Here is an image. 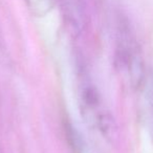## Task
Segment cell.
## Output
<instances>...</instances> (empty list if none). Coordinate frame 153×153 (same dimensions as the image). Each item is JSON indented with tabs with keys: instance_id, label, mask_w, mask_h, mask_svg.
<instances>
[{
	"instance_id": "3957f363",
	"label": "cell",
	"mask_w": 153,
	"mask_h": 153,
	"mask_svg": "<svg viewBox=\"0 0 153 153\" xmlns=\"http://www.w3.org/2000/svg\"><path fill=\"white\" fill-rule=\"evenodd\" d=\"M65 134L68 138L69 145L74 151L76 152H81L83 150V145H82V140L80 134L78 133V131L76 130V128H74L71 125L65 126Z\"/></svg>"
},
{
	"instance_id": "6da1fadb",
	"label": "cell",
	"mask_w": 153,
	"mask_h": 153,
	"mask_svg": "<svg viewBox=\"0 0 153 153\" xmlns=\"http://www.w3.org/2000/svg\"><path fill=\"white\" fill-rule=\"evenodd\" d=\"M79 103L82 117L90 127L99 130L106 138H115V120L103 104L98 88L86 76H83L79 86Z\"/></svg>"
},
{
	"instance_id": "5b68a950",
	"label": "cell",
	"mask_w": 153,
	"mask_h": 153,
	"mask_svg": "<svg viewBox=\"0 0 153 153\" xmlns=\"http://www.w3.org/2000/svg\"><path fill=\"white\" fill-rule=\"evenodd\" d=\"M0 44H1V35H0Z\"/></svg>"
},
{
	"instance_id": "277c9868",
	"label": "cell",
	"mask_w": 153,
	"mask_h": 153,
	"mask_svg": "<svg viewBox=\"0 0 153 153\" xmlns=\"http://www.w3.org/2000/svg\"><path fill=\"white\" fill-rule=\"evenodd\" d=\"M151 101H152V105H153V82H152V87H151Z\"/></svg>"
},
{
	"instance_id": "7a4b0ae2",
	"label": "cell",
	"mask_w": 153,
	"mask_h": 153,
	"mask_svg": "<svg viewBox=\"0 0 153 153\" xmlns=\"http://www.w3.org/2000/svg\"><path fill=\"white\" fill-rule=\"evenodd\" d=\"M114 63L117 69L128 76L132 87H140L145 79L144 61L131 30L124 21L117 27Z\"/></svg>"
}]
</instances>
